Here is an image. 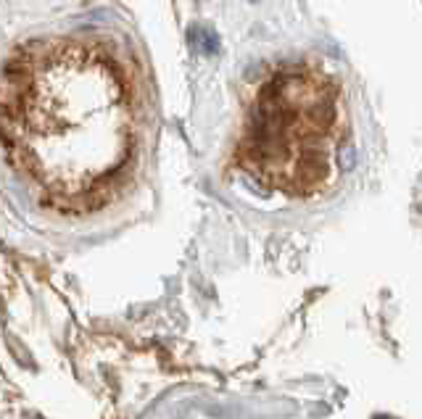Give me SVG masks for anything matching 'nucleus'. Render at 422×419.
<instances>
[{"label":"nucleus","mask_w":422,"mask_h":419,"mask_svg":"<svg viewBox=\"0 0 422 419\" xmlns=\"http://www.w3.org/2000/svg\"><path fill=\"white\" fill-rule=\"evenodd\" d=\"M348 138V106L336 77L314 64L285 66L253 98L238 166L267 190L317 198L341 180Z\"/></svg>","instance_id":"f03ea898"},{"label":"nucleus","mask_w":422,"mask_h":419,"mask_svg":"<svg viewBox=\"0 0 422 419\" xmlns=\"http://www.w3.org/2000/svg\"><path fill=\"white\" fill-rule=\"evenodd\" d=\"M151 82L127 32L66 16L0 58V151L34 204L90 219L121 204L151 145Z\"/></svg>","instance_id":"f257e3e1"}]
</instances>
